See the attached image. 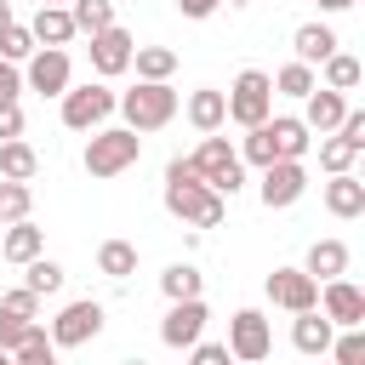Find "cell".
Returning a JSON list of instances; mask_svg holds the SVG:
<instances>
[{
  "instance_id": "6da1fadb",
  "label": "cell",
  "mask_w": 365,
  "mask_h": 365,
  "mask_svg": "<svg viewBox=\"0 0 365 365\" xmlns=\"http://www.w3.org/2000/svg\"><path fill=\"white\" fill-rule=\"evenodd\" d=\"M177 108H182V97L171 91V80H137L131 91L114 97V114H125L131 131H160L177 120Z\"/></svg>"
},
{
  "instance_id": "7a4b0ae2",
  "label": "cell",
  "mask_w": 365,
  "mask_h": 365,
  "mask_svg": "<svg viewBox=\"0 0 365 365\" xmlns=\"http://www.w3.org/2000/svg\"><path fill=\"white\" fill-rule=\"evenodd\" d=\"M137 160H143V131H131V125H108L103 120L91 131V143H86V177H97V182L131 171Z\"/></svg>"
},
{
  "instance_id": "3957f363",
  "label": "cell",
  "mask_w": 365,
  "mask_h": 365,
  "mask_svg": "<svg viewBox=\"0 0 365 365\" xmlns=\"http://www.w3.org/2000/svg\"><path fill=\"white\" fill-rule=\"evenodd\" d=\"M165 211H171L177 222H188V228H217V222L228 217V200H222L217 188H205L200 177H194V182L165 177Z\"/></svg>"
},
{
  "instance_id": "277c9868",
  "label": "cell",
  "mask_w": 365,
  "mask_h": 365,
  "mask_svg": "<svg viewBox=\"0 0 365 365\" xmlns=\"http://www.w3.org/2000/svg\"><path fill=\"white\" fill-rule=\"evenodd\" d=\"M194 165H200V177H205V188H217L222 200H234L240 188H245V160L228 148V137H217V131H200V148H194Z\"/></svg>"
},
{
  "instance_id": "5b68a950",
  "label": "cell",
  "mask_w": 365,
  "mask_h": 365,
  "mask_svg": "<svg viewBox=\"0 0 365 365\" xmlns=\"http://www.w3.org/2000/svg\"><path fill=\"white\" fill-rule=\"evenodd\" d=\"M114 97H120V91H108V80H86V86L68 80L63 97H57V103H63V125H68V131H97V125L114 114Z\"/></svg>"
},
{
  "instance_id": "8992f818",
  "label": "cell",
  "mask_w": 365,
  "mask_h": 365,
  "mask_svg": "<svg viewBox=\"0 0 365 365\" xmlns=\"http://www.w3.org/2000/svg\"><path fill=\"white\" fill-rule=\"evenodd\" d=\"M222 103H228V120L234 125H257V120L274 114V80L262 68H240L234 86L222 91Z\"/></svg>"
},
{
  "instance_id": "52a82bcc",
  "label": "cell",
  "mask_w": 365,
  "mask_h": 365,
  "mask_svg": "<svg viewBox=\"0 0 365 365\" xmlns=\"http://www.w3.org/2000/svg\"><path fill=\"white\" fill-rule=\"evenodd\" d=\"M268 354H274V325H268V314H262V308H240V314L228 319V359L257 365V359H268Z\"/></svg>"
},
{
  "instance_id": "ba28073f",
  "label": "cell",
  "mask_w": 365,
  "mask_h": 365,
  "mask_svg": "<svg viewBox=\"0 0 365 365\" xmlns=\"http://www.w3.org/2000/svg\"><path fill=\"white\" fill-rule=\"evenodd\" d=\"M302 194H308V165H302V160H268V165H262L257 200H262L268 211H285V205H297Z\"/></svg>"
},
{
  "instance_id": "9c48e42d",
  "label": "cell",
  "mask_w": 365,
  "mask_h": 365,
  "mask_svg": "<svg viewBox=\"0 0 365 365\" xmlns=\"http://www.w3.org/2000/svg\"><path fill=\"white\" fill-rule=\"evenodd\" d=\"M23 63H29V68H23V86L40 91V97H63V86L74 80V63H68L63 46H34Z\"/></svg>"
},
{
  "instance_id": "30bf717a",
  "label": "cell",
  "mask_w": 365,
  "mask_h": 365,
  "mask_svg": "<svg viewBox=\"0 0 365 365\" xmlns=\"http://www.w3.org/2000/svg\"><path fill=\"white\" fill-rule=\"evenodd\" d=\"M97 331H103V302H91V297L63 302V314L51 319V342H57V354H63V348H86Z\"/></svg>"
},
{
  "instance_id": "8fae6325",
  "label": "cell",
  "mask_w": 365,
  "mask_h": 365,
  "mask_svg": "<svg viewBox=\"0 0 365 365\" xmlns=\"http://www.w3.org/2000/svg\"><path fill=\"white\" fill-rule=\"evenodd\" d=\"M331 325H365V291L348 279V274H336V279H319V302H314Z\"/></svg>"
},
{
  "instance_id": "7c38bea8",
  "label": "cell",
  "mask_w": 365,
  "mask_h": 365,
  "mask_svg": "<svg viewBox=\"0 0 365 365\" xmlns=\"http://www.w3.org/2000/svg\"><path fill=\"white\" fill-rule=\"evenodd\" d=\"M205 325H211L205 297H177V302L165 308V319H160V342H165V348H188L194 336H205Z\"/></svg>"
},
{
  "instance_id": "4fadbf2b",
  "label": "cell",
  "mask_w": 365,
  "mask_h": 365,
  "mask_svg": "<svg viewBox=\"0 0 365 365\" xmlns=\"http://www.w3.org/2000/svg\"><path fill=\"white\" fill-rule=\"evenodd\" d=\"M262 291H268V302H274V308H285V314H297V308H314V302H319V279H314L308 268H274Z\"/></svg>"
},
{
  "instance_id": "5bb4252c",
  "label": "cell",
  "mask_w": 365,
  "mask_h": 365,
  "mask_svg": "<svg viewBox=\"0 0 365 365\" xmlns=\"http://www.w3.org/2000/svg\"><path fill=\"white\" fill-rule=\"evenodd\" d=\"M131 34L120 29V23H108V29H97L91 34V68H97V80H114V74H125L131 68Z\"/></svg>"
},
{
  "instance_id": "9a60e30c",
  "label": "cell",
  "mask_w": 365,
  "mask_h": 365,
  "mask_svg": "<svg viewBox=\"0 0 365 365\" xmlns=\"http://www.w3.org/2000/svg\"><path fill=\"white\" fill-rule=\"evenodd\" d=\"M331 336H336V325H331L319 308H297V319H291V348H297V354H308V359H325Z\"/></svg>"
},
{
  "instance_id": "2e32d148",
  "label": "cell",
  "mask_w": 365,
  "mask_h": 365,
  "mask_svg": "<svg viewBox=\"0 0 365 365\" xmlns=\"http://www.w3.org/2000/svg\"><path fill=\"white\" fill-rule=\"evenodd\" d=\"M348 114V91H331V86H314L308 97H302V125L308 131H336V120Z\"/></svg>"
},
{
  "instance_id": "e0dca14e",
  "label": "cell",
  "mask_w": 365,
  "mask_h": 365,
  "mask_svg": "<svg viewBox=\"0 0 365 365\" xmlns=\"http://www.w3.org/2000/svg\"><path fill=\"white\" fill-rule=\"evenodd\" d=\"M325 211L342 217V222H354V217L365 211V182H359L354 171H331V182H325Z\"/></svg>"
},
{
  "instance_id": "ac0fdd59",
  "label": "cell",
  "mask_w": 365,
  "mask_h": 365,
  "mask_svg": "<svg viewBox=\"0 0 365 365\" xmlns=\"http://www.w3.org/2000/svg\"><path fill=\"white\" fill-rule=\"evenodd\" d=\"M46 251V228H34L29 217H17V222H6V234H0V262H29V257H40Z\"/></svg>"
},
{
  "instance_id": "d6986e66",
  "label": "cell",
  "mask_w": 365,
  "mask_h": 365,
  "mask_svg": "<svg viewBox=\"0 0 365 365\" xmlns=\"http://www.w3.org/2000/svg\"><path fill=\"white\" fill-rule=\"evenodd\" d=\"M342 40H336V29L331 23H302L297 34H291V51H297V63H308V68H319L331 51H336Z\"/></svg>"
},
{
  "instance_id": "ffe728a7",
  "label": "cell",
  "mask_w": 365,
  "mask_h": 365,
  "mask_svg": "<svg viewBox=\"0 0 365 365\" xmlns=\"http://www.w3.org/2000/svg\"><path fill=\"white\" fill-rule=\"evenodd\" d=\"M29 34H34V46H68L80 29H74L68 6H40V11H34V23H29Z\"/></svg>"
},
{
  "instance_id": "44dd1931",
  "label": "cell",
  "mask_w": 365,
  "mask_h": 365,
  "mask_svg": "<svg viewBox=\"0 0 365 365\" xmlns=\"http://www.w3.org/2000/svg\"><path fill=\"white\" fill-rule=\"evenodd\" d=\"M182 114H188V125H194V131H222V120H228V103H222V91L200 86V91H188Z\"/></svg>"
},
{
  "instance_id": "7402d4cb",
  "label": "cell",
  "mask_w": 365,
  "mask_h": 365,
  "mask_svg": "<svg viewBox=\"0 0 365 365\" xmlns=\"http://www.w3.org/2000/svg\"><path fill=\"white\" fill-rule=\"evenodd\" d=\"M274 125V143H279V160H302L314 148V131L302 125V114H268Z\"/></svg>"
},
{
  "instance_id": "603a6c76",
  "label": "cell",
  "mask_w": 365,
  "mask_h": 365,
  "mask_svg": "<svg viewBox=\"0 0 365 365\" xmlns=\"http://www.w3.org/2000/svg\"><path fill=\"white\" fill-rule=\"evenodd\" d=\"M302 268L314 279H336V274H348V245L342 240H314L308 257H302Z\"/></svg>"
},
{
  "instance_id": "cb8c5ba5",
  "label": "cell",
  "mask_w": 365,
  "mask_h": 365,
  "mask_svg": "<svg viewBox=\"0 0 365 365\" xmlns=\"http://www.w3.org/2000/svg\"><path fill=\"white\" fill-rule=\"evenodd\" d=\"M131 68H137V80H171L177 51L171 46H131Z\"/></svg>"
},
{
  "instance_id": "d4e9b609",
  "label": "cell",
  "mask_w": 365,
  "mask_h": 365,
  "mask_svg": "<svg viewBox=\"0 0 365 365\" xmlns=\"http://www.w3.org/2000/svg\"><path fill=\"white\" fill-rule=\"evenodd\" d=\"M319 74H325L319 86H331V91H354V86L365 80V68H359V57H354V51H342V46H336V51H331V57L319 63Z\"/></svg>"
},
{
  "instance_id": "484cf974",
  "label": "cell",
  "mask_w": 365,
  "mask_h": 365,
  "mask_svg": "<svg viewBox=\"0 0 365 365\" xmlns=\"http://www.w3.org/2000/svg\"><path fill=\"white\" fill-rule=\"evenodd\" d=\"M240 160L245 165H268V160H279V143H274V125L268 120H257V125H245V137H240Z\"/></svg>"
},
{
  "instance_id": "4316f807",
  "label": "cell",
  "mask_w": 365,
  "mask_h": 365,
  "mask_svg": "<svg viewBox=\"0 0 365 365\" xmlns=\"http://www.w3.org/2000/svg\"><path fill=\"white\" fill-rule=\"evenodd\" d=\"M97 274L131 279V274H137V245H131V240H103V245H97Z\"/></svg>"
},
{
  "instance_id": "83f0119b",
  "label": "cell",
  "mask_w": 365,
  "mask_h": 365,
  "mask_svg": "<svg viewBox=\"0 0 365 365\" xmlns=\"http://www.w3.org/2000/svg\"><path fill=\"white\" fill-rule=\"evenodd\" d=\"M63 279H68V274H63V262H51L46 251L23 262V285H29L34 297H57V291H63Z\"/></svg>"
},
{
  "instance_id": "f1b7e54d",
  "label": "cell",
  "mask_w": 365,
  "mask_h": 365,
  "mask_svg": "<svg viewBox=\"0 0 365 365\" xmlns=\"http://www.w3.org/2000/svg\"><path fill=\"white\" fill-rule=\"evenodd\" d=\"M11 359H17V365H51V359H57V342H51V331H46V325L34 319V325H29L23 336H17Z\"/></svg>"
},
{
  "instance_id": "f546056e",
  "label": "cell",
  "mask_w": 365,
  "mask_h": 365,
  "mask_svg": "<svg viewBox=\"0 0 365 365\" xmlns=\"http://www.w3.org/2000/svg\"><path fill=\"white\" fill-rule=\"evenodd\" d=\"M359 154H365V148L348 143L342 131H325V137H319V171H325V177H331V171H354Z\"/></svg>"
},
{
  "instance_id": "4dcf8cb0",
  "label": "cell",
  "mask_w": 365,
  "mask_h": 365,
  "mask_svg": "<svg viewBox=\"0 0 365 365\" xmlns=\"http://www.w3.org/2000/svg\"><path fill=\"white\" fill-rule=\"evenodd\" d=\"M34 171H40V154H34L23 137H6V143H0V177H17V182H29Z\"/></svg>"
},
{
  "instance_id": "1f68e13d",
  "label": "cell",
  "mask_w": 365,
  "mask_h": 365,
  "mask_svg": "<svg viewBox=\"0 0 365 365\" xmlns=\"http://www.w3.org/2000/svg\"><path fill=\"white\" fill-rule=\"evenodd\" d=\"M268 80H274V97H308V91L319 86V68H308V63L291 57V63H285L279 74H268Z\"/></svg>"
},
{
  "instance_id": "d6a6232c",
  "label": "cell",
  "mask_w": 365,
  "mask_h": 365,
  "mask_svg": "<svg viewBox=\"0 0 365 365\" xmlns=\"http://www.w3.org/2000/svg\"><path fill=\"white\" fill-rule=\"evenodd\" d=\"M160 291H165V302H177V297H200V291H205V279H200V268H194V262H171V268L160 274Z\"/></svg>"
},
{
  "instance_id": "836d02e7",
  "label": "cell",
  "mask_w": 365,
  "mask_h": 365,
  "mask_svg": "<svg viewBox=\"0 0 365 365\" xmlns=\"http://www.w3.org/2000/svg\"><path fill=\"white\" fill-rule=\"evenodd\" d=\"M68 17H74L80 34H97V29L114 23V0H68Z\"/></svg>"
},
{
  "instance_id": "e575fe53",
  "label": "cell",
  "mask_w": 365,
  "mask_h": 365,
  "mask_svg": "<svg viewBox=\"0 0 365 365\" xmlns=\"http://www.w3.org/2000/svg\"><path fill=\"white\" fill-rule=\"evenodd\" d=\"M29 205H34L29 182H17V177H0V228H6V222H17V217H29Z\"/></svg>"
},
{
  "instance_id": "d590c367",
  "label": "cell",
  "mask_w": 365,
  "mask_h": 365,
  "mask_svg": "<svg viewBox=\"0 0 365 365\" xmlns=\"http://www.w3.org/2000/svg\"><path fill=\"white\" fill-rule=\"evenodd\" d=\"M336 331H342V336H331L325 354H331L336 365H359V359H365V325H336Z\"/></svg>"
},
{
  "instance_id": "8d00e7d4",
  "label": "cell",
  "mask_w": 365,
  "mask_h": 365,
  "mask_svg": "<svg viewBox=\"0 0 365 365\" xmlns=\"http://www.w3.org/2000/svg\"><path fill=\"white\" fill-rule=\"evenodd\" d=\"M29 51H34V34H29V23L11 17V23L0 29V57H6V63H23Z\"/></svg>"
},
{
  "instance_id": "74e56055",
  "label": "cell",
  "mask_w": 365,
  "mask_h": 365,
  "mask_svg": "<svg viewBox=\"0 0 365 365\" xmlns=\"http://www.w3.org/2000/svg\"><path fill=\"white\" fill-rule=\"evenodd\" d=\"M0 308H6V314H17V319H40V297H34L29 285H11V291L0 297Z\"/></svg>"
},
{
  "instance_id": "f35d334b",
  "label": "cell",
  "mask_w": 365,
  "mask_h": 365,
  "mask_svg": "<svg viewBox=\"0 0 365 365\" xmlns=\"http://www.w3.org/2000/svg\"><path fill=\"white\" fill-rule=\"evenodd\" d=\"M182 354H188V359H200V365H222V359H228V342H205V336H194Z\"/></svg>"
},
{
  "instance_id": "ab89813d",
  "label": "cell",
  "mask_w": 365,
  "mask_h": 365,
  "mask_svg": "<svg viewBox=\"0 0 365 365\" xmlns=\"http://www.w3.org/2000/svg\"><path fill=\"white\" fill-rule=\"evenodd\" d=\"M29 325H34V319H17V314L0 308V354H6V359H11V348H17V336H23Z\"/></svg>"
},
{
  "instance_id": "60d3db41",
  "label": "cell",
  "mask_w": 365,
  "mask_h": 365,
  "mask_svg": "<svg viewBox=\"0 0 365 365\" xmlns=\"http://www.w3.org/2000/svg\"><path fill=\"white\" fill-rule=\"evenodd\" d=\"M17 97H23V68L0 57V103H17Z\"/></svg>"
},
{
  "instance_id": "b9f144b4",
  "label": "cell",
  "mask_w": 365,
  "mask_h": 365,
  "mask_svg": "<svg viewBox=\"0 0 365 365\" xmlns=\"http://www.w3.org/2000/svg\"><path fill=\"white\" fill-rule=\"evenodd\" d=\"M6 137H23V108L17 103H0V143Z\"/></svg>"
},
{
  "instance_id": "7bdbcfd3",
  "label": "cell",
  "mask_w": 365,
  "mask_h": 365,
  "mask_svg": "<svg viewBox=\"0 0 365 365\" xmlns=\"http://www.w3.org/2000/svg\"><path fill=\"white\" fill-rule=\"evenodd\" d=\"M217 6H222V0H177V11H182V17H194V23H200V17H211Z\"/></svg>"
},
{
  "instance_id": "ee69618b",
  "label": "cell",
  "mask_w": 365,
  "mask_h": 365,
  "mask_svg": "<svg viewBox=\"0 0 365 365\" xmlns=\"http://www.w3.org/2000/svg\"><path fill=\"white\" fill-rule=\"evenodd\" d=\"M359 0H319V11H354Z\"/></svg>"
},
{
  "instance_id": "f6af8a7d",
  "label": "cell",
  "mask_w": 365,
  "mask_h": 365,
  "mask_svg": "<svg viewBox=\"0 0 365 365\" xmlns=\"http://www.w3.org/2000/svg\"><path fill=\"white\" fill-rule=\"evenodd\" d=\"M6 23H11V0H0V29H6Z\"/></svg>"
},
{
  "instance_id": "bcb514c9",
  "label": "cell",
  "mask_w": 365,
  "mask_h": 365,
  "mask_svg": "<svg viewBox=\"0 0 365 365\" xmlns=\"http://www.w3.org/2000/svg\"><path fill=\"white\" fill-rule=\"evenodd\" d=\"M40 6H68V0H40Z\"/></svg>"
}]
</instances>
